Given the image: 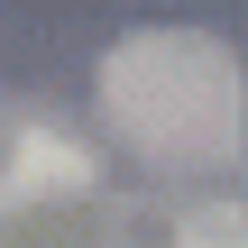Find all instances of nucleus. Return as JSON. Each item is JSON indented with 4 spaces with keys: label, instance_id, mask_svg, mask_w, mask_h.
<instances>
[{
    "label": "nucleus",
    "instance_id": "nucleus-2",
    "mask_svg": "<svg viewBox=\"0 0 248 248\" xmlns=\"http://www.w3.org/2000/svg\"><path fill=\"white\" fill-rule=\"evenodd\" d=\"M83 184H92V147H74L46 120L9 129V156H0V193L9 202H55V193H83Z\"/></svg>",
    "mask_w": 248,
    "mask_h": 248
},
{
    "label": "nucleus",
    "instance_id": "nucleus-3",
    "mask_svg": "<svg viewBox=\"0 0 248 248\" xmlns=\"http://www.w3.org/2000/svg\"><path fill=\"white\" fill-rule=\"evenodd\" d=\"M175 248H248V212L239 202H212V212H193L175 230Z\"/></svg>",
    "mask_w": 248,
    "mask_h": 248
},
{
    "label": "nucleus",
    "instance_id": "nucleus-1",
    "mask_svg": "<svg viewBox=\"0 0 248 248\" xmlns=\"http://www.w3.org/2000/svg\"><path fill=\"white\" fill-rule=\"evenodd\" d=\"M92 92H101V120L147 166H221V156H239L248 92H239V55L212 28H129L101 55Z\"/></svg>",
    "mask_w": 248,
    "mask_h": 248
}]
</instances>
